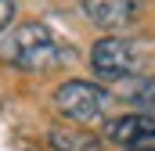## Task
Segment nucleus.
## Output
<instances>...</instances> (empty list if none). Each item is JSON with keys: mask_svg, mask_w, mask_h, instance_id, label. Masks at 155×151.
<instances>
[{"mask_svg": "<svg viewBox=\"0 0 155 151\" xmlns=\"http://www.w3.org/2000/svg\"><path fill=\"white\" fill-rule=\"evenodd\" d=\"M90 69L101 76V79H108V83H116V79H134L137 69H141V54H137L134 43H126V40L105 36V40H97V43L90 47Z\"/></svg>", "mask_w": 155, "mask_h": 151, "instance_id": "3", "label": "nucleus"}, {"mask_svg": "<svg viewBox=\"0 0 155 151\" xmlns=\"http://www.w3.org/2000/svg\"><path fill=\"white\" fill-rule=\"evenodd\" d=\"M137 7H141L137 0H83V11H87V18L97 29H123V25H130Z\"/></svg>", "mask_w": 155, "mask_h": 151, "instance_id": "5", "label": "nucleus"}, {"mask_svg": "<svg viewBox=\"0 0 155 151\" xmlns=\"http://www.w3.org/2000/svg\"><path fill=\"white\" fill-rule=\"evenodd\" d=\"M72 50L54 36L43 22H22L0 40V61L25 69V72H47L58 69Z\"/></svg>", "mask_w": 155, "mask_h": 151, "instance_id": "1", "label": "nucleus"}, {"mask_svg": "<svg viewBox=\"0 0 155 151\" xmlns=\"http://www.w3.org/2000/svg\"><path fill=\"white\" fill-rule=\"evenodd\" d=\"M108 104V94L97 86V83H87V79H69L54 90V108L65 115L69 122H97L105 115Z\"/></svg>", "mask_w": 155, "mask_h": 151, "instance_id": "2", "label": "nucleus"}, {"mask_svg": "<svg viewBox=\"0 0 155 151\" xmlns=\"http://www.w3.org/2000/svg\"><path fill=\"white\" fill-rule=\"evenodd\" d=\"M105 140L126 151H152L155 148V119L152 115H123L105 126Z\"/></svg>", "mask_w": 155, "mask_h": 151, "instance_id": "4", "label": "nucleus"}, {"mask_svg": "<svg viewBox=\"0 0 155 151\" xmlns=\"http://www.w3.org/2000/svg\"><path fill=\"white\" fill-rule=\"evenodd\" d=\"M152 151H155V148H152Z\"/></svg>", "mask_w": 155, "mask_h": 151, "instance_id": "9", "label": "nucleus"}, {"mask_svg": "<svg viewBox=\"0 0 155 151\" xmlns=\"http://www.w3.org/2000/svg\"><path fill=\"white\" fill-rule=\"evenodd\" d=\"M47 144L54 151H101V140H97V137L65 133V130H51V133H47Z\"/></svg>", "mask_w": 155, "mask_h": 151, "instance_id": "6", "label": "nucleus"}, {"mask_svg": "<svg viewBox=\"0 0 155 151\" xmlns=\"http://www.w3.org/2000/svg\"><path fill=\"white\" fill-rule=\"evenodd\" d=\"M11 18H15V0H0V33L11 25Z\"/></svg>", "mask_w": 155, "mask_h": 151, "instance_id": "8", "label": "nucleus"}, {"mask_svg": "<svg viewBox=\"0 0 155 151\" xmlns=\"http://www.w3.org/2000/svg\"><path fill=\"white\" fill-rule=\"evenodd\" d=\"M123 97L130 104H137L141 112H148L155 119V76H144V79H130V86L123 90Z\"/></svg>", "mask_w": 155, "mask_h": 151, "instance_id": "7", "label": "nucleus"}]
</instances>
